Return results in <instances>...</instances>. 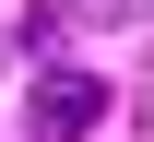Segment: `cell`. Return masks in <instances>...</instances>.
I'll return each mask as SVG.
<instances>
[{
  "mask_svg": "<svg viewBox=\"0 0 154 142\" xmlns=\"http://www.w3.org/2000/svg\"><path fill=\"white\" fill-rule=\"evenodd\" d=\"M107 119V83L95 71H36V142H83Z\"/></svg>",
  "mask_w": 154,
  "mask_h": 142,
  "instance_id": "cell-1",
  "label": "cell"
}]
</instances>
